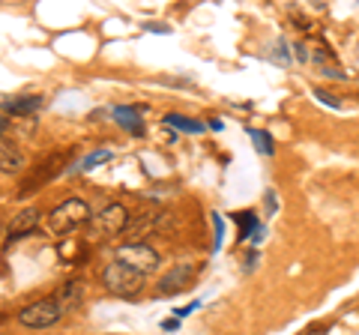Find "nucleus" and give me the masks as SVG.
Returning <instances> with one entry per match:
<instances>
[{
    "instance_id": "obj_6",
    "label": "nucleus",
    "mask_w": 359,
    "mask_h": 335,
    "mask_svg": "<svg viewBox=\"0 0 359 335\" xmlns=\"http://www.w3.org/2000/svg\"><path fill=\"white\" fill-rule=\"evenodd\" d=\"M192 282H195V266L192 264H180V266H174L171 273H165L159 278L156 294H159V296H171V294H177V290H186Z\"/></svg>"
},
{
    "instance_id": "obj_12",
    "label": "nucleus",
    "mask_w": 359,
    "mask_h": 335,
    "mask_svg": "<svg viewBox=\"0 0 359 335\" xmlns=\"http://www.w3.org/2000/svg\"><path fill=\"white\" fill-rule=\"evenodd\" d=\"M114 159V153H111L108 147H102V150H93L90 156H84L81 162H78V168L75 171H90V168H96V165H105V162H111Z\"/></svg>"
},
{
    "instance_id": "obj_8",
    "label": "nucleus",
    "mask_w": 359,
    "mask_h": 335,
    "mask_svg": "<svg viewBox=\"0 0 359 335\" xmlns=\"http://www.w3.org/2000/svg\"><path fill=\"white\" fill-rule=\"evenodd\" d=\"M42 108V96H13V99H4V111L13 117H27V114H36Z\"/></svg>"
},
{
    "instance_id": "obj_15",
    "label": "nucleus",
    "mask_w": 359,
    "mask_h": 335,
    "mask_svg": "<svg viewBox=\"0 0 359 335\" xmlns=\"http://www.w3.org/2000/svg\"><path fill=\"white\" fill-rule=\"evenodd\" d=\"M4 129H6V120H4V117H0V132H4Z\"/></svg>"
},
{
    "instance_id": "obj_3",
    "label": "nucleus",
    "mask_w": 359,
    "mask_h": 335,
    "mask_svg": "<svg viewBox=\"0 0 359 335\" xmlns=\"http://www.w3.org/2000/svg\"><path fill=\"white\" fill-rule=\"evenodd\" d=\"M63 317V306L57 303L54 296H45V299H36L18 311V323L21 327H30V329H45V327H54Z\"/></svg>"
},
{
    "instance_id": "obj_7",
    "label": "nucleus",
    "mask_w": 359,
    "mask_h": 335,
    "mask_svg": "<svg viewBox=\"0 0 359 335\" xmlns=\"http://www.w3.org/2000/svg\"><path fill=\"white\" fill-rule=\"evenodd\" d=\"M25 165H27L25 150H21L15 141L0 135V171L4 174H21L25 171Z\"/></svg>"
},
{
    "instance_id": "obj_5",
    "label": "nucleus",
    "mask_w": 359,
    "mask_h": 335,
    "mask_svg": "<svg viewBox=\"0 0 359 335\" xmlns=\"http://www.w3.org/2000/svg\"><path fill=\"white\" fill-rule=\"evenodd\" d=\"M93 225L102 237H117V233H123L129 228V210L123 204H108L102 213L93 219Z\"/></svg>"
},
{
    "instance_id": "obj_13",
    "label": "nucleus",
    "mask_w": 359,
    "mask_h": 335,
    "mask_svg": "<svg viewBox=\"0 0 359 335\" xmlns=\"http://www.w3.org/2000/svg\"><path fill=\"white\" fill-rule=\"evenodd\" d=\"M54 299H57V303L63 306V311H66V308H72V306H78V299H81V285H78V282H69V285H66Z\"/></svg>"
},
{
    "instance_id": "obj_2",
    "label": "nucleus",
    "mask_w": 359,
    "mask_h": 335,
    "mask_svg": "<svg viewBox=\"0 0 359 335\" xmlns=\"http://www.w3.org/2000/svg\"><path fill=\"white\" fill-rule=\"evenodd\" d=\"M114 261L123 264V266H129V270H135V273L147 275V273H153L156 266H159V252H156L153 245H147V242H126V245H117Z\"/></svg>"
},
{
    "instance_id": "obj_10",
    "label": "nucleus",
    "mask_w": 359,
    "mask_h": 335,
    "mask_svg": "<svg viewBox=\"0 0 359 335\" xmlns=\"http://www.w3.org/2000/svg\"><path fill=\"white\" fill-rule=\"evenodd\" d=\"M114 120H117L126 132H132V135H144V123H141V114H138L135 108H126V105L114 108Z\"/></svg>"
},
{
    "instance_id": "obj_14",
    "label": "nucleus",
    "mask_w": 359,
    "mask_h": 335,
    "mask_svg": "<svg viewBox=\"0 0 359 335\" xmlns=\"http://www.w3.org/2000/svg\"><path fill=\"white\" fill-rule=\"evenodd\" d=\"M249 138L257 144V153H264V156L273 153V138H269L266 132H261V129H249Z\"/></svg>"
},
{
    "instance_id": "obj_9",
    "label": "nucleus",
    "mask_w": 359,
    "mask_h": 335,
    "mask_svg": "<svg viewBox=\"0 0 359 335\" xmlns=\"http://www.w3.org/2000/svg\"><path fill=\"white\" fill-rule=\"evenodd\" d=\"M39 219H42V213H39L36 207H27V210H21V213L13 219V225H9V237H25V233L36 231Z\"/></svg>"
},
{
    "instance_id": "obj_4",
    "label": "nucleus",
    "mask_w": 359,
    "mask_h": 335,
    "mask_svg": "<svg viewBox=\"0 0 359 335\" xmlns=\"http://www.w3.org/2000/svg\"><path fill=\"white\" fill-rule=\"evenodd\" d=\"M102 282H105V287H108L114 296H138V290L144 287V275L114 261V264L105 266Z\"/></svg>"
},
{
    "instance_id": "obj_11",
    "label": "nucleus",
    "mask_w": 359,
    "mask_h": 335,
    "mask_svg": "<svg viewBox=\"0 0 359 335\" xmlns=\"http://www.w3.org/2000/svg\"><path fill=\"white\" fill-rule=\"evenodd\" d=\"M165 123L168 126H174V129H180V132H204V123H198V120H192V117H183V114H168L165 117Z\"/></svg>"
},
{
    "instance_id": "obj_1",
    "label": "nucleus",
    "mask_w": 359,
    "mask_h": 335,
    "mask_svg": "<svg viewBox=\"0 0 359 335\" xmlns=\"http://www.w3.org/2000/svg\"><path fill=\"white\" fill-rule=\"evenodd\" d=\"M87 221H93L90 204L81 198H69V200H63L60 207L51 210L48 219H45V225H48L51 233H57V237H69V233H75L78 228H84Z\"/></svg>"
}]
</instances>
